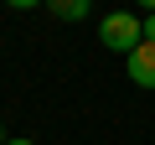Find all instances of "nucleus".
Instances as JSON below:
<instances>
[{
  "label": "nucleus",
  "instance_id": "f257e3e1",
  "mask_svg": "<svg viewBox=\"0 0 155 145\" xmlns=\"http://www.w3.org/2000/svg\"><path fill=\"white\" fill-rule=\"evenodd\" d=\"M98 42H104L109 52H124V57H129V52L145 42V21H134L129 11H114V16L98 21Z\"/></svg>",
  "mask_w": 155,
  "mask_h": 145
},
{
  "label": "nucleus",
  "instance_id": "f03ea898",
  "mask_svg": "<svg viewBox=\"0 0 155 145\" xmlns=\"http://www.w3.org/2000/svg\"><path fill=\"white\" fill-rule=\"evenodd\" d=\"M124 67H129V83L134 88H155V42H140Z\"/></svg>",
  "mask_w": 155,
  "mask_h": 145
},
{
  "label": "nucleus",
  "instance_id": "7ed1b4c3",
  "mask_svg": "<svg viewBox=\"0 0 155 145\" xmlns=\"http://www.w3.org/2000/svg\"><path fill=\"white\" fill-rule=\"evenodd\" d=\"M47 5H52L57 21H83V16L93 11V0H47Z\"/></svg>",
  "mask_w": 155,
  "mask_h": 145
},
{
  "label": "nucleus",
  "instance_id": "20e7f679",
  "mask_svg": "<svg viewBox=\"0 0 155 145\" xmlns=\"http://www.w3.org/2000/svg\"><path fill=\"white\" fill-rule=\"evenodd\" d=\"M145 42H155V11L145 16Z\"/></svg>",
  "mask_w": 155,
  "mask_h": 145
},
{
  "label": "nucleus",
  "instance_id": "39448f33",
  "mask_svg": "<svg viewBox=\"0 0 155 145\" xmlns=\"http://www.w3.org/2000/svg\"><path fill=\"white\" fill-rule=\"evenodd\" d=\"M5 5H16V11H31V5H41V0H5Z\"/></svg>",
  "mask_w": 155,
  "mask_h": 145
},
{
  "label": "nucleus",
  "instance_id": "423d86ee",
  "mask_svg": "<svg viewBox=\"0 0 155 145\" xmlns=\"http://www.w3.org/2000/svg\"><path fill=\"white\" fill-rule=\"evenodd\" d=\"M5 145H36V140H5Z\"/></svg>",
  "mask_w": 155,
  "mask_h": 145
},
{
  "label": "nucleus",
  "instance_id": "0eeeda50",
  "mask_svg": "<svg viewBox=\"0 0 155 145\" xmlns=\"http://www.w3.org/2000/svg\"><path fill=\"white\" fill-rule=\"evenodd\" d=\"M140 5H145V11H155V0H140Z\"/></svg>",
  "mask_w": 155,
  "mask_h": 145
},
{
  "label": "nucleus",
  "instance_id": "6e6552de",
  "mask_svg": "<svg viewBox=\"0 0 155 145\" xmlns=\"http://www.w3.org/2000/svg\"><path fill=\"white\" fill-rule=\"evenodd\" d=\"M0 145H5V130H0Z\"/></svg>",
  "mask_w": 155,
  "mask_h": 145
}]
</instances>
